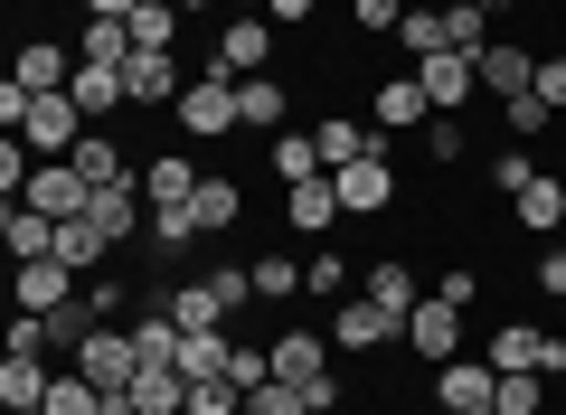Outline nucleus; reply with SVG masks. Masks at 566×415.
Masks as SVG:
<instances>
[{
    "mask_svg": "<svg viewBox=\"0 0 566 415\" xmlns=\"http://www.w3.org/2000/svg\"><path fill=\"white\" fill-rule=\"evenodd\" d=\"M0 189H10V198H20V189H29V142H20V133L0 142Z\"/></svg>",
    "mask_w": 566,
    "mask_h": 415,
    "instance_id": "nucleus-47",
    "label": "nucleus"
},
{
    "mask_svg": "<svg viewBox=\"0 0 566 415\" xmlns=\"http://www.w3.org/2000/svg\"><path fill=\"white\" fill-rule=\"evenodd\" d=\"M189 218H199V237H227V227L245 218V189H237V179H218V170H208V179H199V198H189Z\"/></svg>",
    "mask_w": 566,
    "mask_h": 415,
    "instance_id": "nucleus-21",
    "label": "nucleus"
},
{
    "mask_svg": "<svg viewBox=\"0 0 566 415\" xmlns=\"http://www.w3.org/2000/svg\"><path fill=\"white\" fill-rule=\"evenodd\" d=\"M283 218H293V227H303V237H322V227L331 218H349V208H340V179H293V189H283Z\"/></svg>",
    "mask_w": 566,
    "mask_h": 415,
    "instance_id": "nucleus-17",
    "label": "nucleus"
},
{
    "mask_svg": "<svg viewBox=\"0 0 566 415\" xmlns=\"http://www.w3.org/2000/svg\"><path fill=\"white\" fill-rule=\"evenodd\" d=\"M85 66H133V20H85Z\"/></svg>",
    "mask_w": 566,
    "mask_h": 415,
    "instance_id": "nucleus-32",
    "label": "nucleus"
},
{
    "mask_svg": "<svg viewBox=\"0 0 566 415\" xmlns=\"http://www.w3.org/2000/svg\"><path fill=\"white\" fill-rule=\"evenodd\" d=\"M557 321H566V293H557Z\"/></svg>",
    "mask_w": 566,
    "mask_h": 415,
    "instance_id": "nucleus-56",
    "label": "nucleus"
},
{
    "mask_svg": "<svg viewBox=\"0 0 566 415\" xmlns=\"http://www.w3.org/2000/svg\"><path fill=\"white\" fill-rule=\"evenodd\" d=\"M557 179H566V152H557Z\"/></svg>",
    "mask_w": 566,
    "mask_h": 415,
    "instance_id": "nucleus-55",
    "label": "nucleus"
},
{
    "mask_svg": "<svg viewBox=\"0 0 566 415\" xmlns=\"http://www.w3.org/2000/svg\"><path fill=\"white\" fill-rule=\"evenodd\" d=\"M180 10H208V0H180Z\"/></svg>",
    "mask_w": 566,
    "mask_h": 415,
    "instance_id": "nucleus-53",
    "label": "nucleus"
},
{
    "mask_svg": "<svg viewBox=\"0 0 566 415\" xmlns=\"http://www.w3.org/2000/svg\"><path fill=\"white\" fill-rule=\"evenodd\" d=\"M491 369H538V377H566V331L510 321V331H491Z\"/></svg>",
    "mask_w": 566,
    "mask_h": 415,
    "instance_id": "nucleus-4",
    "label": "nucleus"
},
{
    "mask_svg": "<svg viewBox=\"0 0 566 415\" xmlns=\"http://www.w3.org/2000/svg\"><path fill=\"white\" fill-rule=\"evenodd\" d=\"M331 179H340V208H349V218H378L387 198H397V170H387V152L349 160V170H331Z\"/></svg>",
    "mask_w": 566,
    "mask_h": 415,
    "instance_id": "nucleus-13",
    "label": "nucleus"
},
{
    "mask_svg": "<svg viewBox=\"0 0 566 415\" xmlns=\"http://www.w3.org/2000/svg\"><path fill=\"white\" fill-rule=\"evenodd\" d=\"M312 10H322V0H264V20H274V29H303Z\"/></svg>",
    "mask_w": 566,
    "mask_h": 415,
    "instance_id": "nucleus-49",
    "label": "nucleus"
},
{
    "mask_svg": "<svg viewBox=\"0 0 566 415\" xmlns=\"http://www.w3.org/2000/svg\"><path fill=\"white\" fill-rule=\"evenodd\" d=\"M170 39H180V0H142L133 10V58H170Z\"/></svg>",
    "mask_w": 566,
    "mask_h": 415,
    "instance_id": "nucleus-26",
    "label": "nucleus"
},
{
    "mask_svg": "<svg viewBox=\"0 0 566 415\" xmlns=\"http://www.w3.org/2000/svg\"><path fill=\"white\" fill-rule=\"evenodd\" d=\"M66 369H85L95 387H133V377H142V350H133V331H95Z\"/></svg>",
    "mask_w": 566,
    "mask_h": 415,
    "instance_id": "nucleus-11",
    "label": "nucleus"
},
{
    "mask_svg": "<svg viewBox=\"0 0 566 415\" xmlns=\"http://www.w3.org/2000/svg\"><path fill=\"white\" fill-rule=\"evenodd\" d=\"M0 123L29 142V152H48V160H66L95 123H85V104L76 95H20V85H0Z\"/></svg>",
    "mask_w": 566,
    "mask_h": 415,
    "instance_id": "nucleus-1",
    "label": "nucleus"
},
{
    "mask_svg": "<svg viewBox=\"0 0 566 415\" xmlns=\"http://www.w3.org/2000/svg\"><path fill=\"white\" fill-rule=\"evenodd\" d=\"M39 415H104V387L85 369H57V377H48V396H39Z\"/></svg>",
    "mask_w": 566,
    "mask_h": 415,
    "instance_id": "nucleus-28",
    "label": "nucleus"
},
{
    "mask_svg": "<svg viewBox=\"0 0 566 415\" xmlns=\"http://www.w3.org/2000/svg\"><path fill=\"white\" fill-rule=\"evenodd\" d=\"M255 293H264V302H293V293H312V283H303V264H283V256H255Z\"/></svg>",
    "mask_w": 566,
    "mask_h": 415,
    "instance_id": "nucleus-39",
    "label": "nucleus"
},
{
    "mask_svg": "<svg viewBox=\"0 0 566 415\" xmlns=\"http://www.w3.org/2000/svg\"><path fill=\"white\" fill-rule=\"evenodd\" d=\"M0 237H10V264H29V256H57V218H39L29 198H10V218H0Z\"/></svg>",
    "mask_w": 566,
    "mask_h": 415,
    "instance_id": "nucleus-20",
    "label": "nucleus"
},
{
    "mask_svg": "<svg viewBox=\"0 0 566 415\" xmlns=\"http://www.w3.org/2000/svg\"><path fill=\"white\" fill-rule=\"evenodd\" d=\"M416 76H424V95H434V114H463L472 85H482V58H472V48H444V58H416Z\"/></svg>",
    "mask_w": 566,
    "mask_h": 415,
    "instance_id": "nucleus-8",
    "label": "nucleus"
},
{
    "mask_svg": "<svg viewBox=\"0 0 566 415\" xmlns=\"http://www.w3.org/2000/svg\"><path fill=\"white\" fill-rule=\"evenodd\" d=\"M245 415H312V396L293 387V377H264V387L245 396Z\"/></svg>",
    "mask_w": 566,
    "mask_h": 415,
    "instance_id": "nucleus-40",
    "label": "nucleus"
},
{
    "mask_svg": "<svg viewBox=\"0 0 566 415\" xmlns=\"http://www.w3.org/2000/svg\"><path fill=\"white\" fill-rule=\"evenodd\" d=\"M66 95L85 104V123H104L114 104H133V85H123V66H85V58H76V85H66Z\"/></svg>",
    "mask_w": 566,
    "mask_h": 415,
    "instance_id": "nucleus-23",
    "label": "nucleus"
},
{
    "mask_svg": "<svg viewBox=\"0 0 566 415\" xmlns=\"http://www.w3.org/2000/svg\"><path fill=\"white\" fill-rule=\"evenodd\" d=\"M57 264H76V274H95V264H104V237H95L85 218H66V227H57Z\"/></svg>",
    "mask_w": 566,
    "mask_h": 415,
    "instance_id": "nucleus-37",
    "label": "nucleus"
},
{
    "mask_svg": "<svg viewBox=\"0 0 566 415\" xmlns=\"http://www.w3.org/2000/svg\"><path fill=\"white\" fill-rule=\"evenodd\" d=\"M397 39H406V58H444V48H453V29H444V10H406V20H397Z\"/></svg>",
    "mask_w": 566,
    "mask_h": 415,
    "instance_id": "nucleus-34",
    "label": "nucleus"
},
{
    "mask_svg": "<svg viewBox=\"0 0 566 415\" xmlns=\"http://www.w3.org/2000/svg\"><path fill=\"white\" fill-rule=\"evenodd\" d=\"M10 85H20V95H66V85H76V48L29 39V48H20V66H10Z\"/></svg>",
    "mask_w": 566,
    "mask_h": 415,
    "instance_id": "nucleus-12",
    "label": "nucleus"
},
{
    "mask_svg": "<svg viewBox=\"0 0 566 415\" xmlns=\"http://www.w3.org/2000/svg\"><path fill=\"white\" fill-rule=\"evenodd\" d=\"M274 377H293V387L331 377V369H322V331H283V340H274Z\"/></svg>",
    "mask_w": 566,
    "mask_h": 415,
    "instance_id": "nucleus-29",
    "label": "nucleus"
},
{
    "mask_svg": "<svg viewBox=\"0 0 566 415\" xmlns=\"http://www.w3.org/2000/svg\"><path fill=\"white\" fill-rule=\"evenodd\" d=\"M557 237H566V227H557Z\"/></svg>",
    "mask_w": 566,
    "mask_h": 415,
    "instance_id": "nucleus-57",
    "label": "nucleus"
},
{
    "mask_svg": "<svg viewBox=\"0 0 566 415\" xmlns=\"http://www.w3.org/2000/svg\"><path fill=\"white\" fill-rule=\"evenodd\" d=\"M424 123H434L424 76H387V85H378V133H424Z\"/></svg>",
    "mask_w": 566,
    "mask_h": 415,
    "instance_id": "nucleus-16",
    "label": "nucleus"
},
{
    "mask_svg": "<svg viewBox=\"0 0 566 415\" xmlns=\"http://www.w3.org/2000/svg\"><path fill=\"white\" fill-rule=\"evenodd\" d=\"M434 396H444V415H482L491 396H501V369H491V359H444V369H434Z\"/></svg>",
    "mask_w": 566,
    "mask_h": 415,
    "instance_id": "nucleus-9",
    "label": "nucleus"
},
{
    "mask_svg": "<svg viewBox=\"0 0 566 415\" xmlns=\"http://www.w3.org/2000/svg\"><path fill=\"white\" fill-rule=\"evenodd\" d=\"M170 114H180V133H199V142H227V133H245V114H237V76H189Z\"/></svg>",
    "mask_w": 566,
    "mask_h": 415,
    "instance_id": "nucleus-3",
    "label": "nucleus"
},
{
    "mask_svg": "<svg viewBox=\"0 0 566 415\" xmlns=\"http://www.w3.org/2000/svg\"><path fill=\"white\" fill-rule=\"evenodd\" d=\"M142 0H85V20H133Z\"/></svg>",
    "mask_w": 566,
    "mask_h": 415,
    "instance_id": "nucleus-51",
    "label": "nucleus"
},
{
    "mask_svg": "<svg viewBox=\"0 0 566 415\" xmlns=\"http://www.w3.org/2000/svg\"><path fill=\"white\" fill-rule=\"evenodd\" d=\"M359 293H368V302H387V312H397V321H406V312H416V302H424V283H416V274H406V264H397V256H387V264H368V274H359Z\"/></svg>",
    "mask_w": 566,
    "mask_h": 415,
    "instance_id": "nucleus-25",
    "label": "nucleus"
},
{
    "mask_svg": "<svg viewBox=\"0 0 566 415\" xmlns=\"http://www.w3.org/2000/svg\"><path fill=\"white\" fill-rule=\"evenodd\" d=\"M151 302H161L180 331H227V293H218V283H161Z\"/></svg>",
    "mask_w": 566,
    "mask_h": 415,
    "instance_id": "nucleus-14",
    "label": "nucleus"
},
{
    "mask_svg": "<svg viewBox=\"0 0 566 415\" xmlns=\"http://www.w3.org/2000/svg\"><path fill=\"white\" fill-rule=\"evenodd\" d=\"M312 142H322V170H349V160L378 152V133H368V123H322Z\"/></svg>",
    "mask_w": 566,
    "mask_h": 415,
    "instance_id": "nucleus-33",
    "label": "nucleus"
},
{
    "mask_svg": "<svg viewBox=\"0 0 566 415\" xmlns=\"http://www.w3.org/2000/svg\"><path fill=\"white\" fill-rule=\"evenodd\" d=\"M237 10H264V0H237Z\"/></svg>",
    "mask_w": 566,
    "mask_h": 415,
    "instance_id": "nucleus-54",
    "label": "nucleus"
},
{
    "mask_svg": "<svg viewBox=\"0 0 566 415\" xmlns=\"http://www.w3.org/2000/svg\"><path fill=\"white\" fill-rule=\"evenodd\" d=\"M472 10H482V20H501V10H510V0H472Z\"/></svg>",
    "mask_w": 566,
    "mask_h": 415,
    "instance_id": "nucleus-52",
    "label": "nucleus"
},
{
    "mask_svg": "<svg viewBox=\"0 0 566 415\" xmlns=\"http://www.w3.org/2000/svg\"><path fill=\"white\" fill-rule=\"evenodd\" d=\"M189 237H199V218H189V208H151V246H161V256H180Z\"/></svg>",
    "mask_w": 566,
    "mask_h": 415,
    "instance_id": "nucleus-42",
    "label": "nucleus"
},
{
    "mask_svg": "<svg viewBox=\"0 0 566 415\" xmlns=\"http://www.w3.org/2000/svg\"><path fill=\"white\" fill-rule=\"evenodd\" d=\"M85 227H95L104 246H123L133 227H151V198H142V179H114V189H95V208H85Z\"/></svg>",
    "mask_w": 566,
    "mask_h": 415,
    "instance_id": "nucleus-10",
    "label": "nucleus"
},
{
    "mask_svg": "<svg viewBox=\"0 0 566 415\" xmlns=\"http://www.w3.org/2000/svg\"><path fill=\"white\" fill-rule=\"evenodd\" d=\"M208 76H274V20L264 10H237L208 48Z\"/></svg>",
    "mask_w": 566,
    "mask_h": 415,
    "instance_id": "nucleus-2",
    "label": "nucleus"
},
{
    "mask_svg": "<svg viewBox=\"0 0 566 415\" xmlns=\"http://www.w3.org/2000/svg\"><path fill=\"white\" fill-rule=\"evenodd\" d=\"M20 198L39 208V218H57V227H66V218H85V208H95V179H85L76 160H48V170H29V189H20Z\"/></svg>",
    "mask_w": 566,
    "mask_h": 415,
    "instance_id": "nucleus-5",
    "label": "nucleus"
},
{
    "mask_svg": "<svg viewBox=\"0 0 566 415\" xmlns=\"http://www.w3.org/2000/svg\"><path fill=\"white\" fill-rule=\"evenodd\" d=\"M303 283H312V293H322V302H349V264L331 256V246H322V256L303 264Z\"/></svg>",
    "mask_w": 566,
    "mask_h": 415,
    "instance_id": "nucleus-41",
    "label": "nucleus"
},
{
    "mask_svg": "<svg viewBox=\"0 0 566 415\" xmlns=\"http://www.w3.org/2000/svg\"><path fill=\"white\" fill-rule=\"evenodd\" d=\"M538 293H547V302L566 293V237H547V256H538Z\"/></svg>",
    "mask_w": 566,
    "mask_h": 415,
    "instance_id": "nucleus-48",
    "label": "nucleus"
},
{
    "mask_svg": "<svg viewBox=\"0 0 566 415\" xmlns=\"http://www.w3.org/2000/svg\"><path fill=\"white\" fill-rule=\"evenodd\" d=\"M406 350L434 359V369H444V359H463V312H453L444 293H424L416 312H406Z\"/></svg>",
    "mask_w": 566,
    "mask_h": 415,
    "instance_id": "nucleus-6",
    "label": "nucleus"
},
{
    "mask_svg": "<svg viewBox=\"0 0 566 415\" xmlns=\"http://www.w3.org/2000/svg\"><path fill=\"white\" fill-rule=\"evenodd\" d=\"M66 160H76V170H85V179H95V189H114V179H142V170H133V160H123V142H114V133H104V123H95V133H85V142H76V152H66Z\"/></svg>",
    "mask_w": 566,
    "mask_h": 415,
    "instance_id": "nucleus-24",
    "label": "nucleus"
},
{
    "mask_svg": "<svg viewBox=\"0 0 566 415\" xmlns=\"http://www.w3.org/2000/svg\"><path fill=\"white\" fill-rule=\"evenodd\" d=\"M528 85H538V58H528L520 39H491V48H482V95L510 104V95H528Z\"/></svg>",
    "mask_w": 566,
    "mask_h": 415,
    "instance_id": "nucleus-15",
    "label": "nucleus"
},
{
    "mask_svg": "<svg viewBox=\"0 0 566 415\" xmlns=\"http://www.w3.org/2000/svg\"><path fill=\"white\" fill-rule=\"evenodd\" d=\"M463 133H472L463 114H434V123H424V152H434V160H463Z\"/></svg>",
    "mask_w": 566,
    "mask_h": 415,
    "instance_id": "nucleus-43",
    "label": "nucleus"
},
{
    "mask_svg": "<svg viewBox=\"0 0 566 415\" xmlns=\"http://www.w3.org/2000/svg\"><path fill=\"white\" fill-rule=\"evenodd\" d=\"M227 369H237V340L227 331H189L180 340V377H227Z\"/></svg>",
    "mask_w": 566,
    "mask_h": 415,
    "instance_id": "nucleus-31",
    "label": "nucleus"
},
{
    "mask_svg": "<svg viewBox=\"0 0 566 415\" xmlns=\"http://www.w3.org/2000/svg\"><path fill=\"white\" fill-rule=\"evenodd\" d=\"M349 20L378 39V29H397V20H406V0H349Z\"/></svg>",
    "mask_w": 566,
    "mask_h": 415,
    "instance_id": "nucleus-46",
    "label": "nucleus"
},
{
    "mask_svg": "<svg viewBox=\"0 0 566 415\" xmlns=\"http://www.w3.org/2000/svg\"><path fill=\"white\" fill-rule=\"evenodd\" d=\"M189 415H245V387L237 377H189Z\"/></svg>",
    "mask_w": 566,
    "mask_h": 415,
    "instance_id": "nucleus-36",
    "label": "nucleus"
},
{
    "mask_svg": "<svg viewBox=\"0 0 566 415\" xmlns=\"http://www.w3.org/2000/svg\"><path fill=\"white\" fill-rule=\"evenodd\" d=\"M538 396H547L538 369H501V396H491V406H501V415H538Z\"/></svg>",
    "mask_w": 566,
    "mask_h": 415,
    "instance_id": "nucleus-38",
    "label": "nucleus"
},
{
    "mask_svg": "<svg viewBox=\"0 0 566 415\" xmlns=\"http://www.w3.org/2000/svg\"><path fill=\"white\" fill-rule=\"evenodd\" d=\"M274 170H283V189H293V179H322V142H312V133H283L274 142Z\"/></svg>",
    "mask_w": 566,
    "mask_h": 415,
    "instance_id": "nucleus-35",
    "label": "nucleus"
},
{
    "mask_svg": "<svg viewBox=\"0 0 566 415\" xmlns=\"http://www.w3.org/2000/svg\"><path fill=\"white\" fill-rule=\"evenodd\" d=\"M331 340H340V350H387V340H406V321L387 312V302L349 293V302H331Z\"/></svg>",
    "mask_w": 566,
    "mask_h": 415,
    "instance_id": "nucleus-7",
    "label": "nucleus"
},
{
    "mask_svg": "<svg viewBox=\"0 0 566 415\" xmlns=\"http://www.w3.org/2000/svg\"><path fill=\"white\" fill-rule=\"evenodd\" d=\"M199 160H180V152H161L151 160V170H142V198H151V208H189V198H199Z\"/></svg>",
    "mask_w": 566,
    "mask_h": 415,
    "instance_id": "nucleus-18",
    "label": "nucleus"
},
{
    "mask_svg": "<svg viewBox=\"0 0 566 415\" xmlns=\"http://www.w3.org/2000/svg\"><path fill=\"white\" fill-rule=\"evenodd\" d=\"M528 179H538V160H528V152H501V160H491V189H501V198H520Z\"/></svg>",
    "mask_w": 566,
    "mask_h": 415,
    "instance_id": "nucleus-45",
    "label": "nucleus"
},
{
    "mask_svg": "<svg viewBox=\"0 0 566 415\" xmlns=\"http://www.w3.org/2000/svg\"><path fill=\"white\" fill-rule=\"evenodd\" d=\"M237 114L255 123V133H274V123L293 114V95H283V76H237Z\"/></svg>",
    "mask_w": 566,
    "mask_h": 415,
    "instance_id": "nucleus-27",
    "label": "nucleus"
},
{
    "mask_svg": "<svg viewBox=\"0 0 566 415\" xmlns=\"http://www.w3.org/2000/svg\"><path fill=\"white\" fill-rule=\"evenodd\" d=\"M538 95H547V104L566 114V58H538Z\"/></svg>",
    "mask_w": 566,
    "mask_h": 415,
    "instance_id": "nucleus-50",
    "label": "nucleus"
},
{
    "mask_svg": "<svg viewBox=\"0 0 566 415\" xmlns=\"http://www.w3.org/2000/svg\"><path fill=\"white\" fill-rule=\"evenodd\" d=\"M510 208H520V227H528V237H557V227H566V179H557V170H538L520 198H510Z\"/></svg>",
    "mask_w": 566,
    "mask_h": 415,
    "instance_id": "nucleus-19",
    "label": "nucleus"
},
{
    "mask_svg": "<svg viewBox=\"0 0 566 415\" xmlns=\"http://www.w3.org/2000/svg\"><path fill=\"white\" fill-rule=\"evenodd\" d=\"M39 396H48V359L10 350V359H0V406H10V415H39Z\"/></svg>",
    "mask_w": 566,
    "mask_h": 415,
    "instance_id": "nucleus-22",
    "label": "nucleus"
},
{
    "mask_svg": "<svg viewBox=\"0 0 566 415\" xmlns=\"http://www.w3.org/2000/svg\"><path fill=\"white\" fill-rule=\"evenodd\" d=\"M123 85H133V104H180V66H170V58H133V66H123Z\"/></svg>",
    "mask_w": 566,
    "mask_h": 415,
    "instance_id": "nucleus-30",
    "label": "nucleus"
},
{
    "mask_svg": "<svg viewBox=\"0 0 566 415\" xmlns=\"http://www.w3.org/2000/svg\"><path fill=\"white\" fill-rule=\"evenodd\" d=\"M444 29H453V48H472V58H482V48H491V20H482V10H472V0H463V10H444Z\"/></svg>",
    "mask_w": 566,
    "mask_h": 415,
    "instance_id": "nucleus-44",
    "label": "nucleus"
}]
</instances>
